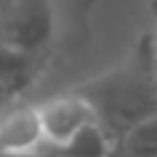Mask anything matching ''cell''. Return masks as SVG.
Here are the masks:
<instances>
[{
    "label": "cell",
    "instance_id": "obj_1",
    "mask_svg": "<svg viewBox=\"0 0 157 157\" xmlns=\"http://www.w3.org/2000/svg\"><path fill=\"white\" fill-rule=\"evenodd\" d=\"M93 108L110 142L132 125L157 115V34L145 32L113 69L74 86Z\"/></svg>",
    "mask_w": 157,
    "mask_h": 157
},
{
    "label": "cell",
    "instance_id": "obj_2",
    "mask_svg": "<svg viewBox=\"0 0 157 157\" xmlns=\"http://www.w3.org/2000/svg\"><path fill=\"white\" fill-rule=\"evenodd\" d=\"M61 34L56 0H0V44L52 61Z\"/></svg>",
    "mask_w": 157,
    "mask_h": 157
},
{
    "label": "cell",
    "instance_id": "obj_3",
    "mask_svg": "<svg viewBox=\"0 0 157 157\" xmlns=\"http://www.w3.org/2000/svg\"><path fill=\"white\" fill-rule=\"evenodd\" d=\"M37 108H39V118L47 137V150L69 142L78 130H83L91 123H98L91 103L76 88L59 93L44 103H37Z\"/></svg>",
    "mask_w": 157,
    "mask_h": 157
},
{
    "label": "cell",
    "instance_id": "obj_4",
    "mask_svg": "<svg viewBox=\"0 0 157 157\" xmlns=\"http://www.w3.org/2000/svg\"><path fill=\"white\" fill-rule=\"evenodd\" d=\"M47 150L37 105H10L0 113V152L34 155Z\"/></svg>",
    "mask_w": 157,
    "mask_h": 157
},
{
    "label": "cell",
    "instance_id": "obj_5",
    "mask_svg": "<svg viewBox=\"0 0 157 157\" xmlns=\"http://www.w3.org/2000/svg\"><path fill=\"white\" fill-rule=\"evenodd\" d=\"M110 157H157V115L118 135L110 142Z\"/></svg>",
    "mask_w": 157,
    "mask_h": 157
},
{
    "label": "cell",
    "instance_id": "obj_6",
    "mask_svg": "<svg viewBox=\"0 0 157 157\" xmlns=\"http://www.w3.org/2000/svg\"><path fill=\"white\" fill-rule=\"evenodd\" d=\"M54 157H110V137L98 125L91 123L83 130H78L69 142L52 147Z\"/></svg>",
    "mask_w": 157,
    "mask_h": 157
},
{
    "label": "cell",
    "instance_id": "obj_7",
    "mask_svg": "<svg viewBox=\"0 0 157 157\" xmlns=\"http://www.w3.org/2000/svg\"><path fill=\"white\" fill-rule=\"evenodd\" d=\"M20 98H22L20 93H15V91H10V88H5V86H0V113H2L5 108H10V105H15V103H17Z\"/></svg>",
    "mask_w": 157,
    "mask_h": 157
},
{
    "label": "cell",
    "instance_id": "obj_8",
    "mask_svg": "<svg viewBox=\"0 0 157 157\" xmlns=\"http://www.w3.org/2000/svg\"><path fill=\"white\" fill-rule=\"evenodd\" d=\"M0 157H54L52 150H44V152H34V155H10V152H0Z\"/></svg>",
    "mask_w": 157,
    "mask_h": 157
},
{
    "label": "cell",
    "instance_id": "obj_9",
    "mask_svg": "<svg viewBox=\"0 0 157 157\" xmlns=\"http://www.w3.org/2000/svg\"><path fill=\"white\" fill-rule=\"evenodd\" d=\"M155 34H157V29H155Z\"/></svg>",
    "mask_w": 157,
    "mask_h": 157
}]
</instances>
